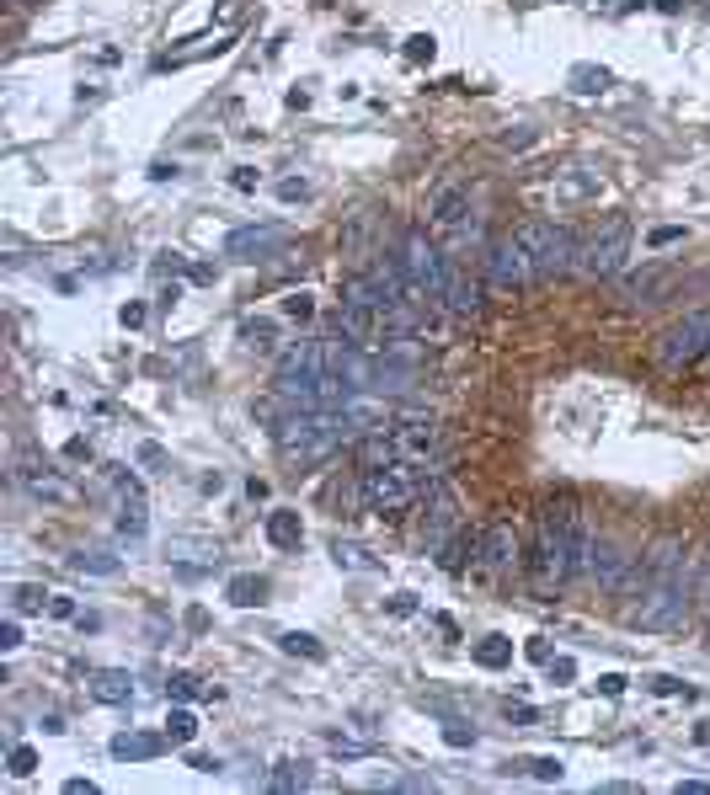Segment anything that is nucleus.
Returning <instances> with one entry per match:
<instances>
[{
	"label": "nucleus",
	"mask_w": 710,
	"mask_h": 795,
	"mask_svg": "<svg viewBox=\"0 0 710 795\" xmlns=\"http://www.w3.org/2000/svg\"><path fill=\"white\" fill-rule=\"evenodd\" d=\"M582 507L572 496H550L540 507V540L529 555V582L540 598H556L567 582H578V555H572V529H578Z\"/></svg>",
	"instance_id": "obj_1"
},
{
	"label": "nucleus",
	"mask_w": 710,
	"mask_h": 795,
	"mask_svg": "<svg viewBox=\"0 0 710 795\" xmlns=\"http://www.w3.org/2000/svg\"><path fill=\"white\" fill-rule=\"evenodd\" d=\"M514 236L523 241L529 262H534V278H556V273H572L578 267V236L567 225H550V219H523L514 225Z\"/></svg>",
	"instance_id": "obj_2"
},
{
	"label": "nucleus",
	"mask_w": 710,
	"mask_h": 795,
	"mask_svg": "<svg viewBox=\"0 0 710 795\" xmlns=\"http://www.w3.org/2000/svg\"><path fill=\"white\" fill-rule=\"evenodd\" d=\"M422 465H411V459H390V465H375V470H364V502H369V513H406L417 496H422V476H417Z\"/></svg>",
	"instance_id": "obj_3"
},
{
	"label": "nucleus",
	"mask_w": 710,
	"mask_h": 795,
	"mask_svg": "<svg viewBox=\"0 0 710 795\" xmlns=\"http://www.w3.org/2000/svg\"><path fill=\"white\" fill-rule=\"evenodd\" d=\"M631 262V219L625 214H604V225L578 245V267L587 278H620Z\"/></svg>",
	"instance_id": "obj_4"
},
{
	"label": "nucleus",
	"mask_w": 710,
	"mask_h": 795,
	"mask_svg": "<svg viewBox=\"0 0 710 795\" xmlns=\"http://www.w3.org/2000/svg\"><path fill=\"white\" fill-rule=\"evenodd\" d=\"M684 619H689V582L684 577H662V582L642 588V604L625 614L631 630H679Z\"/></svg>",
	"instance_id": "obj_5"
},
{
	"label": "nucleus",
	"mask_w": 710,
	"mask_h": 795,
	"mask_svg": "<svg viewBox=\"0 0 710 795\" xmlns=\"http://www.w3.org/2000/svg\"><path fill=\"white\" fill-rule=\"evenodd\" d=\"M401 273H406V283H411L422 300H444L449 262H444V251L428 241L422 230H406V236H401Z\"/></svg>",
	"instance_id": "obj_6"
},
{
	"label": "nucleus",
	"mask_w": 710,
	"mask_h": 795,
	"mask_svg": "<svg viewBox=\"0 0 710 795\" xmlns=\"http://www.w3.org/2000/svg\"><path fill=\"white\" fill-rule=\"evenodd\" d=\"M710 353V310H695L684 320H673L662 337H657V364L662 368H684L695 358Z\"/></svg>",
	"instance_id": "obj_7"
},
{
	"label": "nucleus",
	"mask_w": 710,
	"mask_h": 795,
	"mask_svg": "<svg viewBox=\"0 0 710 795\" xmlns=\"http://www.w3.org/2000/svg\"><path fill=\"white\" fill-rule=\"evenodd\" d=\"M534 278V262H529V251L518 236H503V241L486 251V283L497 289V294H514Z\"/></svg>",
	"instance_id": "obj_8"
},
{
	"label": "nucleus",
	"mask_w": 710,
	"mask_h": 795,
	"mask_svg": "<svg viewBox=\"0 0 710 795\" xmlns=\"http://www.w3.org/2000/svg\"><path fill=\"white\" fill-rule=\"evenodd\" d=\"M390 438H395V454H401V459H411V465H422V470L444 454V432H439L433 417H406V422L390 432Z\"/></svg>",
	"instance_id": "obj_9"
},
{
	"label": "nucleus",
	"mask_w": 710,
	"mask_h": 795,
	"mask_svg": "<svg viewBox=\"0 0 710 795\" xmlns=\"http://www.w3.org/2000/svg\"><path fill=\"white\" fill-rule=\"evenodd\" d=\"M113 481H118V534H129L139 540L144 529H150V502H144V487L124 476V470H113Z\"/></svg>",
	"instance_id": "obj_10"
},
{
	"label": "nucleus",
	"mask_w": 710,
	"mask_h": 795,
	"mask_svg": "<svg viewBox=\"0 0 710 795\" xmlns=\"http://www.w3.org/2000/svg\"><path fill=\"white\" fill-rule=\"evenodd\" d=\"M283 241H289V230H283V225H246V230H230V241H225V256H241V262H252V256H267V251H278Z\"/></svg>",
	"instance_id": "obj_11"
},
{
	"label": "nucleus",
	"mask_w": 710,
	"mask_h": 795,
	"mask_svg": "<svg viewBox=\"0 0 710 795\" xmlns=\"http://www.w3.org/2000/svg\"><path fill=\"white\" fill-rule=\"evenodd\" d=\"M476 555H481V566L486 571H514L518 566V534H514V523H492L486 534H481V545H476Z\"/></svg>",
	"instance_id": "obj_12"
},
{
	"label": "nucleus",
	"mask_w": 710,
	"mask_h": 795,
	"mask_svg": "<svg viewBox=\"0 0 710 795\" xmlns=\"http://www.w3.org/2000/svg\"><path fill=\"white\" fill-rule=\"evenodd\" d=\"M636 566V555H625L620 545H609V540H598L593 545V571L587 577H598L604 588H625V571Z\"/></svg>",
	"instance_id": "obj_13"
},
{
	"label": "nucleus",
	"mask_w": 710,
	"mask_h": 795,
	"mask_svg": "<svg viewBox=\"0 0 710 795\" xmlns=\"http://www.w3.org/2000/svg\"><path fill=\"white\" fill-rule=\"evenodd\" d=\"M465 214H470V198H465L459 187H439L433 203H428V219H433L439 230H465Z\"/></svg>",
	"instance_id": "obj_14"
},
{
	"label": "nucleus",
	"mask_w": 710,
	"mask_h": 795,
	"mask_svg": "<svg viewBox=\"0 0 710 795\" xmlns=\"http://www.w3.org/2000/svg\"><path fill=\"white\" fill-rule=\"evenodd\" d=\"M22 487H27V496H38V502H75V487H69L65 476L38 470V465H22Z\"/></svg>",
	"instance_id": "obj_15"
},
{
	"label": "nucleus",
	"mask_w": 710,
	"mask_h": 795,
	"mask_svg": "<svg viewBox=\"0 0 710 795\" xmlns=\"http://www.w3.org/2000/svg\"><path fill=\"white\" fill-rule=\"evenodd\" d=\"M262 529H267V545H272V551H300V540H305V523H300V513H289V507H272Z\"/></svg>",
	"instance_id": "obj_16"
},
{
	"label": "nucleus",
	"mask_w": 710,
	"mask_h": 795,
	"mask_svg": "<svg viewBox=\"0 0 710 795\" xmlns=\"http://www.w3.org/2000/svg\"><path fill=\"white\" fill-rule=\"evenodd\" d=\"M91 699L97 705H134V678L118 673V668H107V673H91Z\"/></svg>",
	"instance_id": "obj_17"
},
{
	"label": "nucleus",
	"mask_w": 710,
	"mask_h": 795,
	"mask_svg": "<svg viewBox=\"0 0 710 795\" xmlns=\"http://www.w3.org/2000/svg\"><path fill=\"white\" fill-rule=\"evenodd\" d=\"M449 529H454V496L444 487H433V513H428V534H422V545H428V551H444Z\"/></svg>",
	"instance_id": "obj_18"
},
{
	"label": "nucleus",
	"mask_w": 710,
	"mask_h": 795,
	"mask_svg": "<svg viewBox=\"0 0 710 795\" xmlns=\"http://www.w3.org/2000/svg\"><path fill=\"white\" fill-rule=\"evenodd\" d=\"M444 300H449L454 315H470V310L481 305V283L476 278H465L459 267H449V283H444Z\"/></svg>",
	"instance_id": "obj_19"
},
{
	"label": "nucleus",
	"mask_w": 710,
	"mask_h": 795,
	"mask_svg": "<svg viewBox=\"0 0 710 795\" xmlns=\"http://www.w3.org/2000/svg\"><path fill=\"white\" fill-rule=\"evenodd\" d=\"M476 662L492 668V673L508 668V662H514V641H508V635H481V641H476Z\"/></svg>",
	"instance_id": "obj_20"
},
{
	"label": "nucleus",
	"mask_w": 710,
	"mask_h": 795,
	"mask_svg": "<svg viewBox=\"0 0 710 795\" xmlns=\"http://www.w3.org/2000/svg\"><path fill=\"white\" fill-rule=\"evenodd\" d=\"M225 598H230L236 609H257L262 598H267V582H262V577H230Z\"/></svg>",
	"instance_id": "obj_21"
},
{
	"label": "nucleus",
	"mask_w": 710,
	"mask_h": 795,
	"mask_svg": "<svg viewBox=\"0 0 710 795\" xmlns=\"http://www.w3.org/2000/svg\"><path fill=\"white\" fill-rule=\"evenodd\" d=\"M331 560H337L342 571H375V566H380L375 555L364 551V545H353V540H337V545H331Z\"/></svg>",
	"instance_id": "obj_22"
},
{
	"label": "nucleus",
	"mask_w": 710,
	"mask_h": 795,
	"mask_svg": "<svg viewBox=\"0 0 710 795\" xmlns=\"http://www.w3.org/2000/svg\"><path fill=\"white\" fill-rule=\"evenodd\" d=\"M155 753H161V742H155V736H144V732L113 736V758H155Z\"/></svg>",
	"instance_id": "obj_23"
},
{
	"label": "nucleus",
	"mask_w": 710,
	"mask_h": 795,
	"mask_svg": "<svg viewBox=\"0 0 710 795\" xmlns=\"http://www.w3.org/2000/svg\"><path fill=\"white\" fill-rule=\"evenodd\" d=\"M166 742L193 747V742H198V716H193V710H182V705H177V710L166 716Z\"/></svg>",
	"instance_id": "obj_24"
},
{
	"label": "nucleus",
	"mask_w": 710,
	"mask_h": 795,
	"mask_svg": "<svg viewBox=\"0 0 710 795\" xmlns=\"http://www.w3.org/2000/svg\"><path fill=\"white\" fill-rule=\"evenodd\" d=\"M267 785H272V791H305V785H310V774H305V764H294V758H283V764H278V769H272V774H267Z\"/></svg>",
	"instance_id": "obj_25"
},
{
	"label": "nucleus",
	"mask_w": 710,
	"mask_h": 795,
	"mask_svg": "<svg viewBox=\"0 0 710 795\" xmlns=\"http://www.w3.org/2000/svg\"><path fill=\"white\" fill-rule=\"evenodd\" d=\"M69 566L75 571H91V577H118V555H107V551H75Z\"/></svg>",
	"instance_id": "obj_26"
},
{
	"label": "nucleus",
	"mask_w": 710,
	"mask_h": 795,
	"mask_svg": "<svg viewBox=\"0 0 710 795\" xmlns=\"http://www.w3.org/2000/svg\"><path fill=\"white\" fill-rule=\"evenodd\" d=\"M278 646H283L289 657H310V662H321V657H326V646L316 641V635H305V630H283V635H278Z\"/></svg>",
	"instance_id": "obj_27"
},
{
	"label": "nucleus",
	"mask_w": 710,
	"mask_h": 795,
	"mask_svg": "<svg viewBox=\"0 0 710 795\" xmlns=\"http://www.w3.org/2000/svg\"><path fill=\"white\" fill-rule=\"evenodd\" d=\"M572 91H582V97L609 91V70H598V64H578V70H572Z\"/></svg>",
	"instance_id": "obj_28"
},
{
	"label": "nucleus",
	"mask_w": 710,
	"mask_h": 795,
	"mask_svg": "<svg viewBox=\"0 0 710 795\" xmlns=\"http://www.w3.org/2000/svg\"><path fill=\"white\" fill-rule=\"evenodd\" d=\"M5 769H11L16 780H33V774H38V747H27V742H16V747L5 753Z\"/></svg>",
	"instance_id": "obj_29"
},
{
	"label": "nucleus",
	"mask_w": 710,
	"mask_h": 795,
	"mask_svg": "<svg viewBox=\"0 0 710 795\" xmlns=\"http://www.w3.org/2000/svg\"><path fill=\"white\" fill-rule=\"evenodd\" d=\"M433 54H439V38H433V33H411V38H406V60L411 64H428Z\"/></svg>",
	"instance_id": "obj_30"
},
{
	"label": "nucleus",
	"mask_w": 710,
	"mask_h": 795,
	"mask_svg": "<svg viewBox=\"0 0 710 795\" xmlns=\"http://www.w3.org/2000/svg\"><path fill=\"white\" fill-rule=\"evenodd\" d=\"M166 694H172L177 705H188V699H203V683H198L193 673H172V683H166Z\"/></svg>",
	"instance_id": "obj_31"
},
{
	"label": "nucleus",
	"mask_w": 710,
	"mask_h": 795,
	"mask_svg": "<svg viewBox=\"0 0 710 795\" xmlns=\"http://www.w3.org/2000/svg\"><path fill=\"white\" fill-rule=\"evenodd\" d=\"M529 774H534V780H545V785H561L567 764H561V758H534V764H529Z\"/></svg>",
	"instance_id": "obj_32"
},
{
	"label": "nucleus",
	"mask_w": 710,
	"mask_h": 795,
	"mask_svg": "<svg viewBox=\"0 0 710 795\" xmlns=\"http://www.w3.org/2000/svg\"><path fill=\"white\" fill-rule=\"evenodd\" d=\"M567 192H572V198H587V192H598V172H587V166H572V177H567Z\"/></svg>",
	"instance_id": "obj_33"
},
{
	"label": "nucleus",
	"mask_w": 710,
	"mask_h": 795,
	"mask_svg": "<svg viewBox=\"0 0 710 795\" xmlns=\"http://www.w3.org/2000/svg\"><path fill=\"white\" fill-rule=\"evenodd\" d=\"M497 144H503V150H529V144H534V128H529V123H514Z\"/></svg>",
	"instance_id": "obj_34"
},
{
	"label": "nucleus",
	"mask_w": 710,
	"mask_h": 795,
	"mask_svg": "<svg viewBox=\"0 0 710 795\" xmlns=\"http://www.w3.org/2000/svg\"><path fill=\"white\" fill-rule=\"evenodd\" d=\"M673 241H684V225H657V230L646 236V245H651V251H662V245H673Z\"/></svg>",
	"instance_id": "obj_35"
},
{
	"label": "nucleus",
	"mask_w": 710,
	"mask_h": 795,
	"mask_svg": "<svg viewBox=\"0 0 710 795\" xmlns=\"http://www.w3.org/2000/svg\"><path fill=\"white\" fill-rule=\"evenodd\" d=\"M545 673H550V683H572V678H578V662H572V657H550Z\"/></svg>",
	"instance_id": "obj_36"
},
{
	"label": "nucleus",
	"mask_w": 710,
	"mask_h": 795,
	"mask_svg": "<svg viewBox=\"0 0 710 795\" xmlns=\"http://www.w3.org/2000/svg\"><path fill=\"white\" fill-rule=\"evenodd\" d=\"M278 198H283V203H305V198H310V182H305V177H289V182H278Z\"/></svg>",
	"instance_id": "obj_37"
},
{
	"label": "nucleus",
	"mask_w": 710,
	"mask_h": 795,
	"mask_svg": "<svg viewBox=\"0 0 710 795\" xmlns=\"http://www.w3.org/2000/svg\"><path fill=\"white\" fill-rule=\"evenodd\" d=\"M43 598H49L43 588H16V609H22V614H38V609H43Z\"/></svg>",
	"instance_id": "obj_38"
},
{
	"label": "nucleus",
	"mask_w": 710,
	"mask_h": 795,
	"mask_svg": "<svg viewBox=\"0 0 710 795\" xmlns=\"http://www.w3.org/2000/svg\"><path fill=\"white\" fill-rule=\"evenodd\" d=\"M283 315H300V320H310V315H316V300H310V294H289V300H283Z\"/></svg>",
	"instance_id": "obj_39"
},
{
	"label": "nucleus",
	"mask_w": 710,
	"mask_h": 795,
	"mask_svg": "<svg viewBox=\"0 0 710 795\" xmlns=\"http://www.w3.org/2000/svg\"><path fill=\"white\" fill-rule=\"evenodd\" d=\"M246 348H262V353H272V326L262 320V326H246Z\"/></svg>",
	"instance_id": "obj_40"
},
{
	"label": "nucleus",
	"mask_w": 710,
	"mask_h": 795,
	"mask_svg": "<svg viewBox=\"0 0 710 795\" xmlns=\"http://www.w3.org/2000/svg\"><path fill=\"white\" fill-rule=\"evenodd\" d=\"M625 683H631L625 673H604V678H598V694H604V699H620V694H625Z\"/></svg>",
	"instance_id": "obj_41"
},
{
	"label": "nucleus",
	"mask_w": 710,
	"mask_h": 795,
	"mask_svg": "<svg viewBox=\"0 0 710 795\" xmlns=\"http://www.w3.org/2000/svg\"><path fill=\"white\" fill-rule=\"evenodd\" d=\"M16 646H22V624L5 619V624H0V652H16Z\"/></svg>",
	"instance_id": "obj_42"
},
{
	"label": "nucleus",
	"mask_w": 710,
	"mask_h": 795,
	"mask_svg": "<svg viewBox=\"0 0 710 795\" xmlns=\"http://www.w3.org/2000/svg\"><path fill=\"white\" fill-rule=\"evenodd\" d=\"M444 742H449V747H476V732H465L459 721H449V727H444Z\"/></svg>",
	"instance_id": "obj_43"
},
{
	"label": "nucleus",
	"mask_w": 710,
	"mask_h": 795,
	"mask_svg": "<svg viewBox=\"0 0 710 795\" xmlns=\"http://www.w3.org/2000/svg\"><path fill=\"white\" fill-rule=\"evenodd\" d=\"M188 764H193L198 774H219V758H208V753H193V747H188Z\"/></svg>",
	"instance_id": "obj_44"
},
{
	"label": "nucleus",
	"mask_w": 710,
	"mask_h": 795,
	"mask_svg": "<svg viewBox=\"0 0 710 795\" xmlns=\"http://www.w3.org/2000/svg\"><path fill=\"white\" fill-rule=\"evenodd\" d=\"M118 320H124L129 331H139V326H144V305H139V300H134V305H124V310H118Z\"/></svg>",
	"instance_id": "obj_45"
},
{
	"label": "nucleus",
	"mask_w": 710,
	"mask_h": 795,
	"mask_svg": "<svg viewBox=\"0 0 710 795\" xmlns=\"http://www.w3.org/2000/svg\"><path fill=\"white\" fill-rule=\"evenodd\" d=\"M230 182L241 187V192H252V187H257V172H252V166H236V177H230Z\"/></svg>",
	"instance_id": "obj_46"
},
{
	"label": "nucleus",
	"mask_w": 710,
	"mask_h": 795,
	"mask_svg": "<svg viewBox=\"0 0 710 795\" xmlns=\"http://www.w3.org/2000/svg\"><path fill=\"white\" fill-rule=\"evenodd\" d=\"M417 609V593H395V598H390V614H411Z\"/></svg>",
	"instance_id": "obj_47"
},
{
	"label": "nucleus",
	"mask_w": 710,
	"mask_h": 795,
	"mask_svg": "<svg viewBox=\"0 0 710 795\" xmlns=\"http://www.w3.org/2000/svg\"><path fill=\"white\" fill-rule=\"evenodd\" d=\"M523 652H529V662H550V646H545V641H540V635H534V641H529V646H523Z\"/></svg>",
	"instance_id": "obj_48"
},
{
	"label": "nucleus",
	"mask_w": 710,
	"mask_h": 795,
	"mask_svg": "<svg viewBox=\"0 0 710 795\" xmlns=\"http://www.w3.org/2000/svg\"><path fill=\"white\" fill-rule=\"evenodd\" d=\"M651 689H657V694H679L684 683H679V678H668V673H657V678H651Z\"/></svg>",
	"instance_id": "obj_49"
},
{
	"label": "nucleus",
	"mask_w": 710,
	"mask_h": 795,
	"mask_svg": "<svg viewBox=\"0 0 710 795\" xmlns=\"http://www.w3.org/2000/svg\"><path fill=\"white\" fill-rule=\"evenodd\" d=\"M49 614H54V619H75V604H69V598H49Z\"/></svg>",
	"instance_id": "obj_50"
},
{
	"label": "nucleus",
	"mask_w": 710,
	"mask_h": 795,
	"mask_svg": "<svg viewBox=\"0 0 710 795\" xmlns=\"http://www.w3.org/2000/svg\"><path fill=\"white\" fill-rule=\"evenodd\" d=\"M161 459H166V454H161L155 443H144V449H139V465H161Z\"/></svg>",
	"instance_id": "obj_51"
},
{
	"label": "nucleus",
	"mask_w": 710,
	"mask_h": 795,
	"mask_svg": "<svg viewBox=\"0 0 710 795\" xmlns=\"http://www.w3.org/2000/svg\"><path fill=\"white\" fill-rule=\"evenodd\" d=\"M679 795H710V785H706V780H684V785H679Z\"/></svg>",
	"instance_id": "obj_52"
}]
</instances>
